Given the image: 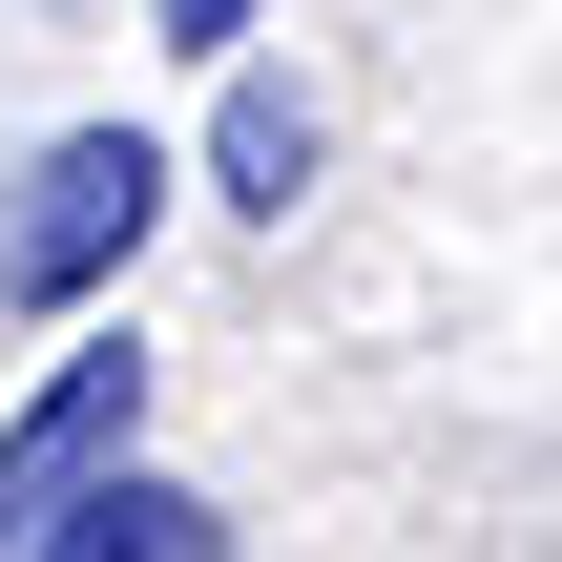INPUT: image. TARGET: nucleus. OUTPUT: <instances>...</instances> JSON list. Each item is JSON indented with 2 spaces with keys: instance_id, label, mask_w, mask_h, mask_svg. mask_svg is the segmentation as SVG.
Segmentation results:
<instances>
[{
  "instance_id": "nucleus-2",
  "label": "nucleus",
  "mask_w": 562,
  "mask_h": 562,
  "mask_svg": "<svg viewBox=\"0 0 562 562\" xmlns=\"http://www.w3.org/2000/svg\"><path fill=\"white\" fill-rule=\"evenodd\" d=\"M146 459V334H83V355H42V396L0 417V562H42L63 501H104Z\"/></svg>"
},
{
  "instance_id": "nucleus-4",
  "label": "nucleus",
  "mask_w": 562,
  "mask_h": 562,
  "mask_svg": "<svg viewBox=\"0 0 562 562\" xmlns=\"http://www.w3.org/2000/svg\"><path fill=\"white\" fill-rule=\"evenodd\" d=\"M42 562H229V521H209L188 480H146V459H125L104 501H63V521H42Z\"/></svg>"
},
{
  "instance_id": "nucleus-1",
  "label": "nucleus",
  "mask_w": 562,
  "mask_h": 562,
  "mask_svg": "<svg viewBox=\"0 0 562 562\" xmlns=\"http://www.w3.org/2000/svg\"><path fill=\"white\" fill-rule=\"evenodd\" d=\"M146 229H167V146L146 125H63L21 167V209H0V313H104L146 271Z\"/></svg>"
},
{
  "instance_id": "nucleus-5",
  "label": "nucleus",
  "mask_w": 562,
  "mask_h": 562,
  "mask_svg": "<svg viewBox=\"0 0 562 562\" xmlns=\"http://www.w3.org/2000/svg\"><path fill=\"white\" fill-rule=\"evenodd\" d=\"M146 21H167L188 63H250V21H271V0H146Z\"/></svg>"
},
{
  "instance_id": "nucleus-3",
  "label": "nucleus",
  "mask_w": 562,
  "mask_h": 562,
  "mask_svg": "<svg viewBox=\"0 0 562 562\" xmlns=\"http://www.w3.org/2000/svg\"><path fill=\"white\" fill-rule=\"evenodd\" d=\"M313 146H334V125H313V83H271V63H229V83H209V188H229L250 229H292Z\"/></svg>"
}]
</instances>
